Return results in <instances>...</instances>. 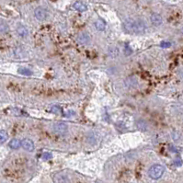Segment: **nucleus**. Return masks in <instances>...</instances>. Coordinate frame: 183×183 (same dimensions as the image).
Listing matches in <instances>:
<instances>
[{
    "mask_svg": "<svg viewBox=\"0 0 183 183\" xmlns=\"http://www.w3.org/2000/svg\"><path fill=\"white\" fill-rule=\"evenodd\" d=\"M123 29L128 33L144 34L146 30V24L142 19H127L123 22Z\"/></svg>",
    "mask_w": 183,
    "mask_h": 183,
    "instance_id": "1",
    "label": "nucleus"
},
{
    "mask_svg": "<svg viewBox=\"0 0 183 183\" xmlns=\"http://www.w3.org/2000/svg\"><path fill=\"white\" fill-rule=\"evenodd\" d=\"M164 172H165V167L162 165L155 164L149 168L148 176L153 179H158L163 176Z\"/></svg>",
    "mask_w": 183,
    "mask_h": 183,
    "instance_id": "2",
    "label": "nucleus"
},
{
    "mask_svg": "<svg viewBox=\"0 0 183 183\" xmlns=\"http://www.w3.org/2000/svg\"><path fill=\"white\" fill-rule=\"evenodd\" d=\"M34 15L38 20H45L49 16V11L43 7H39L35 9Z\"/></svg>",
    "mask_w": 183,
    "mask_h": 183,
    "instance_id": "3",
    "label": "nucleus"
},
{
    "mask_svg": "<svg viewBox=\"0 0 183 183\" xmlns=\"http://www.w3.org/2000/svg\"><path fill=\"white\" fill-rule=\"evenodd\" d=\"M67 125L65 123H56L54 124V130L55 132L59 133V135H65L67 132Z\"/></svg>",
    "mask_w": 183,
    "mask_h": 183,
    "instance_id": "4",
    "label": "nucleus"
},
{
    "mask_svg": "<svg viewBox=\"0 0 183 183\" xmlns=\"http://www.w3.org/2000/svg\"><path fill=\"white\" fill-rule=\"evenodd\" d=\"M21 146H22L24 149L27 150V151H29V152H32V151L34 150V144H33V142H32L30 139H29V138H26V139L22 140V142H21Z\"/></svg>",
    "mask_w": 183,
    "mask_h": 183,
    "instance_id": "5",
    "label": "nucleus"
},
{
    "mask_svg": "<svg viewBox=\"0 0 183 183\" xmlns=\"http://www.w3.org/2000/svg\"><path fill=\"white\" fill-rule=\"evenodd\" d=\"M90 40L91 38L88 32H82L77 37V42L81 44H88L90 42Z\"/></svg>",
    "mask_w": 183,
    "mask_h": 183,
    "instance_id": "6",
    "label": "nucleus"
},
{
    "mask_svg": "<svg viewBox=\"0 0 183 183\" xmlns=\"http://www.w3.org/2000/svg\"><path fill=\"white\" fill-rule=\"evenodd\" d=\"M150 19H151V22L154 26L155 27H158V26H160L162 22H163V19H162V17L159 15V14H157V13H153L150 17Z\"/></svg>",
    "mask_w": 183,
    "mask_h": 183,
    "instance_id": "7",
    "label": "nucleus"
},
{
    "mask_svg": "<svg viewBox=\"0 0 183 183\" xmlns=\"http://www.w3.org/2000/svg\"><path fill=\"white\" fill-rule=\"evenodd\" d=\"M125 85L129 88H132V87H136L138 85V80L136 77H129L125 79Z\"/></svg>",
    "mask_w": 183,
    "mask_h": 183,
    "instance_id": "8",
    "label": "nucleus"
},
{
    "mask_svg": "<svg viewBox=\"0 0 183 183\" xmlns=\"http://www.w3.org/2000/svg\"><path fill=\"white\" fill-rule=\"evenodd\" d=\"M17 33L20 36V37H27L29 34V30L25 26L19 25L17 28Z\"/></svg>",
    "mask_w": 183,
    "mask_h": 183,
    "instance_id": "9",
    "label": "nucleus"
},
{
    "mask_svg": "<svg viewBox=\"0 0 183 183\" xmlns=\"http://www.w3.org/2000/svg\"><path fill=\"white\" fill-rule=\"evenodd\" d=\"M74 8H75L76 10L79 11V12H85V11L88 9V7H87L86 4L83 3V2H81V1H77V2L74 4Z\"/></svg>",
    "mask_w": 183,
    "mask_h": 183,
    "instance_id": "10",
    "label": "nucleus"
},
{
    "mask_svg": "<svg viewBox=\"0 0 183 183\" xmlns=\"http://www.w3.org/2000/svg\"><path fill=\"white\" fill-rule=\"evenodd\" d=\"M108 54H109V55L111 56V57L116 58V57H118V55H119V54H120V51H119L118 47H116V46H112V47H109V48L108 49Z\"/></svg>",
    "mask_w": 183,
    "mask_h": 183,
    "instance_id": "11",
    "label": "nucleus"
},
{
    "mask_svg": "<svg viewBox=\"0 0 183 183\" xmlns=\"http://www.w3.org/2000/svg\"><path fill=\"white\" fill-rule=\"evenodd\" d=\"M18 73L20 75H23V76H31L32 75V71L30 70L29 68H26V67H19L18 69Z\"/></svg>",
    "mask_w": 183,
    "mask_h": 183,
    "instance_id": "12",
    "label": "nucleus"
},
{
    "mask_svg": "<svg viewBox=\"0 0 183 183\" xmlns=\"http://www.w3.org/2000/svg\"><path fill=\"white\" fill-rule=\"evenodd\" d=\"M95 27H96V29H97V30L102 31V30H105V27H106L105 22H104L102 19H97V20L95 22Z\"/></svg>",
    "mask_w": 183,
    "mask_h": 183,
    "instance_id": "13",
    "label": "nucleus"
},
{
    "mask_svg": "<svg viewBox=\"0 0 183 183\" xmlns=\"http://www.w3.org/2000/svg\"><path fill=\"white\" fill-rule=\"evenodd\" d=\"M21 145V142L19 139H12L9 142V146L12 149H18Z\"/></svg>",
    "mask_w": 183,
    "mask_h": 183,
    "instance_id": "14",
    "label": "nucleus"
},
{
    "mask_svg": "<svg viewBox=\"0 0 183 183\" xmlns=\"http://www.w3.org/2000/svg\"><path fill=\"white\" fill-rule=\"evenodd\" d=\"M136 126L138 129H140L141 131H146L147 130V123H145L144 120H139L136 121Z\"/></svg>",
    "mask_w": 183,
    "mask_h": 183,
    "instance_id": "15",
    "label": "nucleus"
},
{
    "mask_svg": "<svg viewBox=\"0 0 183 183\" xmlns=\"http://www.w3.org/2000/svg\"><path fill=\"white\" fill-rule=\"evenodd\" d=\"M88 141H89V143L91 144H94L97 143V135H96V133H95V132H91L90 135L88 136Z\"/></svg>",
    "mask_w": 183,
    "mask_h": 183,
    "instance_id": "16",
    "label": "nucleus"
},
{
    "mask_svg": "<svg viewBox=\"0 0 183 183\" xmlns=\"http://www.w3.org/2000/svg\"><path fill=\"white\" fill-rule=\"evenodd\" d=\"M8 138L7 132L4 130H0V143H5Z\"/></svg>",
    "mask_w": 183,
    "mask_h": 183,
    "instance_id": "17",
    "label": "nucleus"
},
{
    "mask_svg": "<svg viewBox=\"0 0 183 183\" xmlns=\"http://www.w3.org/2000/svg\"><path fill=\"white\" fill-rule=\"evenodd\" d=\"M8 30V27L6 23H0V33H6Z\"/></svg>",
    "mask_w": 183,
    "mask_h": 183,
    "instance_id": "18",
    "label": "nucleus"
},
{
    "mask_svg": "<svg viewBox=\"0 0 183 183\" xmlns=\"http://www.w3.org/2000/svg\"><path fill=\"white\" fill-rule=\"evenodd\" d=\"M42 159H44V160L51 159V158H52V154H51V153H49V152H45V153L42 154Z\"/></svg>",
    "mask_w": 183,
    "mask_h": 183,
    "instance_id": "19",
    "label": "nucleus"
},
{
    "mask_svg": "<svg viewBox=\"0 0 183 183\" xmlns=\"http://www.w3.org/2000/svg\"><path fill=\"white\" fill-rule=\"evenodd\" d=\"M51 112H54V113H55V114H59V113L61 112V108L58 107V106H54V107H52V109H51Z\"/></svg>",
    "mask_w": 183,
    "mask_h": 183,
    "instance_id": "20",
    "label": "nucleus"
},
{
    "mask_svg": "<svg viewBox=\"0 0 183 183\" xmlns=\"http://www.w3.org/2000/svg\"><path fill=\"white\" fill-rule=\"evenodd\" d=\"M170 45H171V43L168 42H162L160 43V46L163 47V48H167V47H169Z\"/></svg>",
    "mask_w": 183,
    "mask_h": 183,
    "instance_id": "21",
    "label": "nucleus"
},
{
    "mask_svg": "<svg viewBox=\"0 0 183 183\" xmlns=\"http://www.w3.org/2000/svg\"><path fill=\"white\" fill-rule=\"evenodd\" d=\"M124 53H125L126 55H129L130 54H132V50H131V48L128 45H126V47L124 49Z\"/></svg>",
    "mask_w": 183,
    "mask_h": 183,
    "instance_id": "22",
    "label": "nucleus"
},
{
    "mask_svg": "<svg viewBox=\"0 0 183 183\" xmlns=\"http://www.w3.org/2000/svg\"><path fill=\"white\" fill-rule=\"evenodd\" d=\"M181 31H182V34H183V27H182V29H181Z\"/></svg>",
    "mask_w": 183,
    "mask_h": 183,
    "instance_id": "23",
    "label": "nucleus"
}]
</instances>
